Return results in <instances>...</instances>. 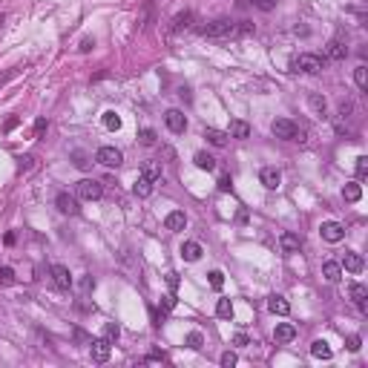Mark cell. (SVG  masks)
<instances>
[{
  "instance_id": "cell-26",
  "label": "cell",
  "mask_w": 368,
  "mask_h": 368,
  "mask_svg": "<svg viewBox=\"0 0 368 368\" xmlns=\"http://www.w3.org/2000/svg\"><path fill=\"white\" fill-rule=\"evenodd\" d=\"M227 135H233V138H239V141H242V138H248V135H251V124H248V121H242V118H236V121H230V133Z\"/></svg>"
},
{
  "instance_id": "cell-31",
  "label": "cell",
  "mask_w": 368,
  "mask_h": 368,
  "mask_svg": "<svg viewBox=\"0 0 368 368\" xmlns=\"http://www.w3.org/2000/svg\"><path fill=\"white\" fill-rule=\"evenodd\" d=\"M138 141H141L144 147H155L158 135H155V130H150V127H144V130H138Z\"/></svg>"
},
{
  "instance_id": "cell-2",
  "label": "cell",
  "mask_w": 368,
  "mask_h": 368,
  "mask_svg": "<svg viewBox=\"0 0 368 368\" xmlns=\"http://www.w3.org/2000/svg\"><path fill=\"white\" fill-rule=\"evenodd\" d=\"M325 69V58L314 55V52H299L291 61V72H305V75H319Z\"/></svg>"
},
{
  "instance_id": "cell-47",
  "label": "cell",
  "mask_w": 368,
  "mask_h": 368,
  "mask_svg": "<svg viewBox=\"0 0 368 368\" xmlns=\"http://www.w3.org/2000/svg\"><path fill=\"white\" fill-rule=\"evenodd\" d=\"M360 345H363V339H360L357 334L348 336V351H360Z\"/></svg>"
},
{
  "instance_id": "cell-33",
  "label": "cell",
  "mask_w": 368,
  "mask_h": 368,
  "mask_svg": "<svg viewBox=\"0 0 368 368\" xmlns=\"http://www.w3.org/2000/svg\"><path fill=\"white\" fill-rule=\"evenodd\" d=\"M184 345H187V348H193V351H199L201 345H204V336H201V331H190V334H187V339H184Z\"/></svg>"
},
{
  "instance_id": "cell-44",
  "label": "cell",
  "mask_w": 368,
  "mask_h": 368,
  "mask_svg": "<svg viewBox=\"0 0 368 368\" xmlns=\"http://www.w3.org/2000/svg\"><path fill=\"white\" fill-rule=\"evenodd\" d=\"M179 282H182V279H179V273H176V270H170V273H167V285H170V291H173V294L179 291Z\"/></svg>"
},
{
  "instance_id": "cell-19",
  "label": "cell",
  "mask_w": 368,
  "mask_h": 368,
  "mask_svg": "<svg viewBox=\"0 0 368 368\" xmlns=\"http://www.w3.org/2000/svg\"><path fill=\"white\" fill-rule=\"evenodd\" d=\"M190 23H193V12H190V9H184V12H179V15L170 20V32H173V35L182 32V29H187Z\"/></svg>"
},
{
  "instance_id": "cell-15",
  "label": "cell",
  "mask_w": 368,
  "mask_h": 368,
  "mask_svg": "<svg viewBox=\"0 0 368 368\" xmlns=\"http://www.w3.org/2000/svg\"><path fill=\"white\" fill-rule=\"evenodd\" d=\"M259 182L265 184L268 190H276L279 184H282V173L276 167H262V173H259Z\"/></svg>"
},
{
  "instance_id": "cell-27",
  "label": "cell",
  "mask_w": 368,
  "mask_h": 368,
  "mask_svg": "<svg viewBox=\"0 0 368 368\" xmlns=\"http://www.w3.org/2000/svg\"><path fill=\"white\" fill-rule=\"evenodd\" d=\"M311 354H314V357H317V360H331V345H328V342H325V339H314V342H311Z\"/></svg>"
},
{
  "instance_id": "cell-1",
  "label": "cell",
  "mask_w": 368,
  "mask_h": 368,
  "mask_svg": "<svg viewBox=\"0 0 368 368\" xmlns=\"http://www.w3.org/2000/svg\"><path fill=\"white\" fill-rule=\"evenodd\" d=\"M253 23L248 20H230V17H219L213 23H207L201 35L204 37H213V40H224V37H239V35H253Z\"/></svg>"
},
{
  "instance_id": "cell-38",
  "label": "cell",
  "mask_w": 368,
  "mask_h": 368,
  "mask_svg": "<svg viewBox=\"0 0 368 368\" xmlns=\"http://www.w3.org/2000/svg\"><path fill=\"white\" fill-rule=\"evenodd\" d=\"M207 276H210V288H213V291H221V285H224V273H221V270H210Z\"/></svg>"
},
{
  "instance_id": "cell-3",
  "label": "cell",
  "mask_w": 368,
  "mask_h": 368,
  "mask_svg": "<svg viewBox=\"0 0 368 368\" xmlns=\"http://www.w3.org/2000/svg\"><path fill=\"white\" fill-rule=\"evenodd\" d=\"M325 58H328V61H345V58H348V37H345L342 29L328 40V46H325Z\"/></svg>"
},
{
  "instance_id": "cell-36",
  "label": "cell",
  "mask_w": 368,
  "mask_h": 368,
  "mask_svg": "<svg viewBox=\"0 0 368 368\" xmlns=\"http://www.w3.org/2000/svg\"><path fill=\"white\" fill-rule=\"evenodd\" d=\"M101 121H104V127H107V130H121V118H118L115 112H104V118H101Z\"/></svg>"
},
{
  "instance_id": "cell-39",
  "label": "cell",
  "mask_w": 368,
  "mask_h": 368,
  "mask_svg": "<svg viewBox=\"0 0 368 368\" xmlns=\"http://www.w3.org/2000/svg\"><path fill=\"white\" fill-rule=\"evenodd\" d=\"M368 176V155H357V179Z\"/></svg>"
},
{
  "instance_id": "cell-5",
  "label": "cell",
  "mask_w": 368,
  "mask_h": 368,
  "mask_svg": "<svg viewBox=\"0 0 368 368\" xmlns=\"http://www.w3.org/2000/svg\"><path fill=\"white\" fill-rule=\"evenodd\" d=\"M296 124L291 121V118H276L273 124H270V133L276 135V138H285V141H294L296 138Z\"/></svg>"
},
{
  "instance_id": "cell-9",
  "label": "cell",
  "mask_w": 368,
  "mask_h": 368,
  "mask_svg": "<svg viewBox=\"0 0 368 368\" xmlns=\"http://www.w3.org/2000/svg\"><path fill=\"white\" fill-rule=\"evenodd\" d=\"M164 124H167L170 133H176V135L187 130V118H184L182 110H167V112H164Z\"/></svg>"
},
{
  "instance_id": "cell-8",
  "label": "cell",
  "mask_w": 368,
  "mask_h": 368,
  "mask_svg": "<svg viewBox=\"0 0 368 368\" xmlns=\"http://www.w3.org/2000/svg\"><path fill=\"white\" fill-rule=\"evenodd\" d=\"M319 233H322V239H325V242L336 245V242H342V239H345V227H342L339 221H322Z\"/></svg>"
},
{
  "instance_id": "cell-34",
  "label": "cell",
  "mask_w": 368,
  "mask_h": 368,
  "mask_svg": "<svg viewBox=\"0 0 368 368\" xmlns=\"http://www.w3.org/2000/svg\"><path fill=\"white\" fill-rule=\"evenodd\" d=\"M118 336H121V328H118V322H107V325H104V339H110V342L115 345Z\"/></svg>"
},
{
  "instance_id": "cell-49",
  "label": "cell",
  "mask_w": 368,
  "mask_h": 368,
  "mask_svg": "<svg viewBox=\"0 0 368 368\" xmlns=\"http://www.w3.org/2000/svg\"><path fill=\"white\" fill-rule=\"evenodd\" d=\"M17 161H20V170H32V155H20V158H17Z\"/></svg>"
},
{
  "instance_id": "cell-45",
  "label": "cell",
  "mask_w": 368,
  "mask_h": 368,
  "mask_svg": "<svg viewBox=\"0 0 368 368\" xmlns=\"http://www.w3.org/2000/svg\"><path fill=\"white\" fill-rule=\"evenodd\" d=\"M75 339H78V345H89V342H92V336L84 334L81 328H75Z\"/></svg>"
},
{
  "instance_id": "cell-24",
  "label": "cell",
  "mask_w": 368,
  "mask_h": 368,
  "mask_svg": "<svg viewBox=\"0 0 368 368\" xmlns=\"http://www.w3.org/2000/svg\"><path fill=\"white\" fill-rule=\"evenodd\" d=\"M322 276L328 282H339L342 279V265L339 262H322Z\"/></svg>"
},
{
  "instance_id": "cell-10",
  "label": "cell",
  "mask_w": 368,
  "mask_h": 368,
  "mask_svg": "<svg viewBox=\"0 0 368 368\" xmlns=\"http://www.w3.org/2000/svg\"><path fill=\"white\" fill-rule=\"evenodd\" d=\"M55 204H58V210L67 213V216H78V210H81V207H78V199L69 196L67 190H61V193L55 196Z\"/></svg>"
},
{
  "instance_id": "cell-7",
  "label": "cell",
  "mask_w": 368,
  "mask_h": 368,
  "mask_svg": "<svg viewBox=\"0 0 368 368\" xmlns=\"http://www.w3.org/2000/svg\"><path fill=\"white\" fill-rule=\"evenodd\" d=\"M110 351H112V342L110 339H92L89 342V354H92V363H107L110 360Z\"/></svg>"
},
{
  "instance_id": "cell-22",
  "label": "cell",
  "mask_w": 368,
  "mask_h": 368,
  "mask_svg": "<svg viewBox=\"0 0 368 368\" xmlns=\"http://www.w3.org/2000/svg\"><path fill=\"white\" fill-rule=\"evenodd\" d=\"M152 184H155V182L144 179V176H138L135 184H133V193L138 196V199H150V196H152Z\"/></svg>"
},
{
  "instance_id": "cell-37",
  "label": "cell",
  "mask_w": 368,
  "mask_h": 368,
  "mask_svg": "<svg viewBox=\"0 0 368 368\" xmlns=\"http://www.w3.org/2000/svg\"><path fill=\"white\" fill-rule=\"evenodd\" d=\"M354 115V101H339V124Z\"/></svg>"
},
{
  "instance_id": "cell-4",
  "label": "cell",
  "mask_w": 368,
  "mask_h": 368,
  "mask_svg": "<svg viewBox=\"0 0 368 368\" xmlns=\"http://www.w3.org/2000/svg\"><path fill=\"white\" fill-rule=\"evenodd\" d=\"M78 196L84 201H98L104 196V184L95 182V179H81L78 182Z\"/></svg>"
},
{
  "instance_id": "cell-29",
  "label": "cell",
  "mask_w": 368,
  "mask_h": 368,
  "mask_svg": "<svg viewBox=\"0 0 368 368\" xmlns=\"http://www.w3.org/2000/svg\"><path fill=\"white\" fill-rule=\"evenodd\" d=\"M360 196H363V187L357 182H348L345 187H342V199L345 201H360Z\"/></svg>"
},
{
  "instance_id": "cell-23",
  "label": "cell",
  "mask_w": 368,
  "mask_h": 368,
  "mask_svg": "<svg viewBox=\"0 0 368 368\" xmlns=\"http://www.w3.org/2000/svg\"><path fill=\"white\" fill-rule=\"evenodd\" d=\"M204 138H207V141H210L213 147H224L230 135H227V133H221V130H216V127H204Z\"/></svg>"
},
{
  "instance_id": "cell-53",
  "label": "cell",
  "mask_w": 368,
  "mask_h": 368,
  "mask_svg": "<svg viewBox=\"0 0 368 368\" xmlns=\"http://www.w3.org/2000/svg\"><path fill=\"white\" fill-rule=\"evenodd\" d=\"M17 124H20V118H9V121H6V133H9V130H15Z\"/></svg>"
},
{
  "instance_id": "cell-30",
  "label": "cell",
  "mask_w": 368,
  "mask_h": 368,
  "mask_svg": "<svg viewBox=\"0 0 368 368\" xmlns=\"http://www.w3.org/2000/svg\"><path fill=\"white\" fill-rule=\"evenodd\" d=\"M354 81H357V86H360L363 92H368V67L366 64H360V67L354 69Z\"/></svg>"
},
{
  "instance_id": "cell-12",
  "label": "cell",
  "mask_w": 368,
  "mask_h": 368,
  "mask_svg": "<svg viewBox=\"0 0 368 368\" xmlns=\"http://www.w3.org/2000/svg\"><path fill=\"white\" fill-rule=\"evenodd\" d=\"M339 265L348 270V273H360V270L366 268V259H363L357 251H345V256H342V262H339Z\"/></svg>"
},
{
  "instance_id": "cell-11",
  "label": "cell",
  "mask_w": 368,
  "mask_h": 368,
  "mask_svg": "<svg viewBox=\"0 0 368 368\" xmlns=\"http://www.w3.org/2000/svg\"><path fill=\"white\" fill-rule=\"evenodd\" d=\"M351 302L357 305L360 314H368V288L363 282H354L351 285Z\"/></svg>"
},
{
  "instance_id": "cell-48",
  "label": "cell",
  "mask_w": 368,
  "mask_h": 368,
  "mask_svg": "<svg viewBox=\"0 0 368 368\" xmlns=\"http://www.w3.org/2000/svg\"><path fill=\"white\" fill-rule=\"evenodd\" d=\"M233 345H236V348H245V345H251V339H248L245 334H236L233 336Z\"/></svg>"
},
{
  "instance_id": "cell-43",
  "label": "cell",
  "mask_w": 368,
  "mask_h": 368,
  "mask_svg": "<svg viewBox=\"0 0 368 368\" xmlns=\"http://www.w3.org/2000/svg\"><path fill=\"white\" fill-rule=\"evenodd\" d=\"M92 288H95V279H92V276H84V279H81V294H84L81 299H86V294H89Z\"/></svg>"
},
{
  "instance_id": "cell-21",
  "label": "cell",
  "mask_w": 368,
  "mask_h": 368,
  "mask_svg": "<svg viewBox=\"0 0 368 368\" xmlns=\"http://www.w3.org/2000/svg\"><path fill=\"white\" fill-rule=\"evenodd\" d=\"M201 253H204V251H201L199 242H184V245H182V259H184V262H199Z\"/></svg>"
},
{
  "instance_id": "cell-20",
  "label": "cell",
  "mask_w": 368,
  "mask_h": 368,
  "mask_svg": "<svg viewBox=\"0 0 368 368\" xmlns=\"http://www.w3.org/2000/svg\"><path fill=\"white\" fill-rule=\"evenodd\" d=\"M294 336H296V325H291V322H279L276 331H273V339H276V342H291Z\"/></svg>"
},
{
  "instance_id": "cell-46",
  "label": "cell",
  "mask_w": 368,
  "mask_h": 368,
  "mask_svg": "<svg viewBox=\"0 0 368 368\" xmlns=\"http://www.w3.org/2000/svg\"><path fill=\"white\" fill-rule=\"evenodd\" d=\"M230 187H233V182H230V176H227V173H224V176H221V179H219V190H221V193H227V190H230Z\"/></svg>"
},
{
  "instance_id": "cell-13",
  "label": "cell",
  "mask_w": 368,
  "mask_h": 368,
  "mask_svg": "<svg viewBox=\"0 0 368 368\" xmlns=\"http://www.w3.org/2000/svg\"><path fill=\"white\" fill-rule=\"evenodd\" d=\"M52 279H55V285L61 288V291H69L72 288V273H69V268H64V265H52Z\"/></svg>"
},
{
  "instance_id": "cell-32",
  "label": "cell",
  "mask_w": 368,
  "mask_h": 368,
  "mask_svg": "<svg viewBox=\"0 0 368 368\" xmlns=\"http://www.w3.org/2000/svg\"><path fill=\"white\" fill-rule=\"evenodd\" d=\"M216 317L219 319H230V317H233V302H230V299H219Z\"/></svg>"
},
{
  "instance_id": "cell-6",
  "label": "cell",
  "mask_w": 368,
  "mask_h": 368,
  "mask_svg": "<svg viewBox=\"0 0 368 368\" xmlns=\"http://www.w3.org/2000/svg\"><path fill=\"white\" fill-rule=\"evenodd\" d=\"M95 161L98 164H104V167H121V161H124V152L115 150V147H101L98 152H95Z\"/></svg>"
},
{
  "instance_id": "cell-54",
  "label": "cell",
  "mask_w": 368,
  "mask_h": 368,
  "mask_svg": "<svg viewBox=\"0 0 368 368\" xmlns=\"http://www.w3.org/2000/svg\"><path fill=\"white\" fill-rule=\"evenodd\" d=\"M179 95H182L184 101H190V89H187V86H182V89H179Z\"/></svg>"
},
{
  "instance_id": "cell-50",
  "label": "cell",
  "mask_w": 368,
  "mask_h": 368,
  "mask_svg": "<svg viewBox=\"0 0 368 368\" xmlns=\"http://www.w3.org/2000/svg\"><path fill=\"white\" fill-rule=\"evenodd\" d=\"M92 46H95V40H89V37H84V40H81V46H78V49H81V52H89V49H92Z\"/></svg>"
},
{
  "instance_id": "cell-25",
  "label": "cell",
  "mask_w": 368,
  "mask_h": 368,
  "mask_svg": "<svg viewBox=\"0 0 368 368\" xmlns=\"http://www.w3.org/2000/svg\"><path fill=\"white\" fill-rule=\"evenodd\" d=\"M141 176H144V179H150V182H158V179H161V161H155V158L144 161V167H141Z\"/></svg>"
},
{
  "instance_id": "cell-35",
  "label": "cell",
  "mask_w": 368,
  "mask_h": 368,
  "mask_svg": "<svg viewBox=\"0 0 368 368\" xmlns=\"http://www.w3.org/2000/svg\"><path fill=\"white\" fill-rule=\"evenodd\" d=\"M0 285H3V288L15 285V270L9 268V265H0Z\"/></svg>"
},
{
  "instance_id": "cell-16",
  "label": "cell",
  "mask_w": 368,
  "mask_h": 368,
  "mask_svg": "<svg viewBox=\"0 0 368 368\" xmlns=\"http://www.w3.org/2000/svg\"><path fill=\"white\" fill-rule=\"evenodd\" d=\"M164 227H167L170 233H179V230H184V227H187V216H184L182 210H173V213H167V216H164Z\"/></svg>"
},
{
  "instance_id": "cell-28",
  "label": "cell",
  "mask_w": 368,
  "mask_h": 368,
  "mask_svg": "<svg viewBox=\"0 0 368 368\" xmlns=\"http://www.w3.org/2000/svg\"><path fill=\"white\" fill-rule=\"evenodd\" d=\"M193 161H196V167H199V170H207V173H210V170H216V158H213V155H207V152H196V155H193Z\"/></svg>"
},
{
  "instance_id": "cell-41",
  "label": "cell",
  "mask_w": 368,
  "mask_h": 368,
  "mask_svg": "<svg viewBox=\"0 0 368 368\" xmlns=\"http://www.w3.org/2000/svg\"><path fill=\"white\" fill-rule=\"evenodd\" d=\"M173 308H176V294L170 291L167 296L161 299V314H167V311H173Z\"/></svg>"
},
{
  "instance_id": "cell-52",
  "label": "cell",
  "mask_w": 368,
  "mask_h": 368,
  "mask_svg": "<svg viewBox=\"0 0 368 368\" xmlns=\"http://www.w3.org/2000/svg\"><path fill=\"white\" fill-rule=\"evenodd\" d=\"M75 164H78V167H89V161H84V155H81V152H75Z\"/></svg>"
},
{
  "instance_id": "cell-42",
  "label": "cell",
  "mask_w": 368,
  "mask_h": 368,
  "mask_svg": "<svg viewBox=\"0 0 368 368\" xmlns=\"http://www.w3.org/2000/svg\"><path fill=\"white\" fill-rule=\"evenodd\" d=\"M219 363H221L224 368H233V366H236V354H233V351H224L221 357H219Z\"/></svg>"
},
{
  "instance_id": "cell-40",
  "label": "cell",
  "mask_w": 368,
  "mask_h": 368,
  "mask_svg": "<svg viewBox=\"0 0 368 368\" xmlns=\"http://www.w3.org/2000/svg\"><path fill=\"white\" fill-rule=\"evenodd\" d=\"M248 3H253V6L262 9V12H273V9H276V0H248Z\"/></svg>"
},
{
  "instance_id": "cell-17",
  "label": "cell",
  "mask_w": 368,
  "mask_h": 368,
  "mask_svg": "<svg viewBox=\"0 0 368 368\" xmlns=\"http://www.w3.org/2000/svg\"><path fill=\"white\" fill-rule=\"evenodd\" d=\"M279 245H282L285 253H299L302 239H299V233H294V230H285V233L279 236Z\"/></svg>"
},
{
  "instance_id": "cell-18",
  "label": "cell",
  "mask_w": 368,
  "mask_h": 368,
  "mask_svg": "<svg viewBox=\"0 0 368 368\" xmlns=\"http://www.w3.org/2000/svg\"><path fill=\"white\" fill-rule=\"evenodd\" d=\"M308 107H311L319 118H328V101H325V95L311 92V95H308Z\"/></svg>"
},
{
  "instance_id": "cell-51",
  "label": "cell",
  "mask_w": 368,
  "mask_h": 368,
  "mask_svg": "<svg viewBox=\"0 0 368 368\" xmlns=\"http://www.w3.org/2000/svg\"><path fill=\"white\" fill-rule=\"evenodd\" d=\"M43 130H46V121H43V118H37V121H35V133L43 135Z\"/></svg>"
},
{
  "instance_id": "cell-55",
  "label": "cell",
  "mask_w": 368,
  "mask_h": 368,
  "mask_svg": "<svg viewBox=\"0 0 368 368\" xmlns=\"http://www.w3.org/2000/svg\"><path fill=\"white\" fill-rule=\"evenodd\" d=\"M3 20H6V15H0V29H3Z\"/></svg>"
},
{
  "instance_id": "cell-14",
  "label": "cell",
  "mask_w": 368,
  "mask_h": 368,
  "mask_svg": "<svg viewBox=\"0 0 368 368\" xmlns=\"http://www.w3.org/2000/svg\"><path fill=\"white\" fill-rule=\"evenodd\" d=\"M268 311L276 314V317H288L291 314V302L285 296H279V294H273V296H268Z\"/></svg>"
}]
</instances>
